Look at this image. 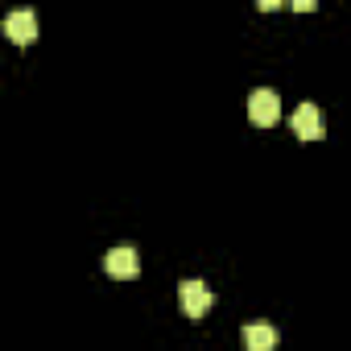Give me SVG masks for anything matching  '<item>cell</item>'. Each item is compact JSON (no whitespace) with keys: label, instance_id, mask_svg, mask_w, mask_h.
Instances as JSON below:
<instances>
[{"label":"cell","instance_id":"cell-1","mask_svg":"<svg viewBox=\"0 0 351 351\" xmlns=\"http://www.w3.org/2000/svg\"><path fill=\"white\" fill-rule=\"evenodd\" d=\"M248 116H252L256 128H273V124L281 120V99H277V91L256 87V91L248 95Z\"/></svg>","mask_w":351,"mask_h":351},{"label":"cell","instance_id":"cell-5","mask_svg":"<svg viewBox=\"0 0 351 351\" xmlns=\"http://www.w3.org/2000/svg\"><path fill=\"white\" fill-rule=\"evenodd\" d=\"M293 132H298V141H318L322 136V112L314 108V104H302L298 112H293Z\"/></svg>","mask_w":351,"mask_h":351},{"label":"cell","instance_id":"cell-3","mask_svg":"<svg viewBox=\"0 0 351 351\" xmlns=\"http://www.w3.org/2000/svg\"><path fill=\"white\" fill-rule=\"evenodd\" d=\"M5 34H9L17 46H29V42L38 38V17H34V9H17V13H9V17H5Z\"/></svg>","mask_w":351,"mask_h":351},{"label":"cell","instance_id":"cell-2","mask_svg":"<svg viewBox=\"0 0 351 351\" xmlns=\"http://www.w3.org/2000/svg\"><path fill=\"white\" fill-rule=\"evenodd\" d=\"M178 298H182V310H186L191 318H203V314L211 310V302H215L203 281H182V285H178Z\"/></svg>","mask_w":351,"mask_h":351},{"label":"cell","instance_id":"cell-6","mask_svg":"<svg viewBox=\"0 0 351 351\" xmlns=\"http://www.w3.org/2000/svg\"><path fill=\"white\" fill-rule=\"evenodd\" d=\"M277 347V330L269 322H248L244 326V351H273Z\"/></svg>","mask_w":351,"mask_h":351},{"label":"cell","instance_id":"cell-4","mask_svg":"<svg viewBox=\"0 0 351 351\" xmlns=\"http://www.w3.org/2000/svg\"><path fill=\"white\" fill-rule=\"evenodd\" d=\"M104 269H108L112 277L128 281V277H136V273H141V256H136V248H112V252L104 256Z\"/></svg>","mask_w":351,"mask_h":351}]
</instances>
